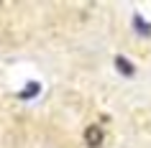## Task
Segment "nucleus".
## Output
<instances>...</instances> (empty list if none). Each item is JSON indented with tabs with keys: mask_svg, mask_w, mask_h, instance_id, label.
Masks as SVG:
<instances>
[{
	"mask_svg": "<svg viewBox=\"0 0 151 148\" xmlns=\"http://www.w3.org/2000/svg\"><path fill=\"white\" fill-rule=\"evenodd\" d=\"M31 94H39V84H36V82H31V84H28L23 92H21V100H28Z\"/></svg>",
	"mask_w": 151,
	"mask_h": 148,
	"instance_id": "obj_4",
	"label": "nucleus"
},
{
	"mask_svg": "<svg viewBox=\"0 0 151 148\" xmlns=\"http://www.w3.org/2000/svg\"><path fill=\"white\" fill-rule=\"evenodd\" d=\"M103 130H100V128H97V125H87V128H85V143H87L90 148H100L103 146Z\"/></svg>",
	"mask_w": 151,
	"mask_h": 148,
	"instance_id": "obj_1",
	"label": "nucleus"
},
{
	"mask_svg": "<svg viewBox=\"0 0 151 148\" xmlns=\"http://www.w3.org/2000/svg\"><path fill=\"white\" fill-rule=\"evenodd\" d=\"M133 28L138 33H143V36H151V26L143 21V16H133Z\"/></svg>",
	"mask_w": 151,
	"mask_h": 148,
	"instance_id": "obj_3",
	"label": "nucleus"
},
{
	"mask_svg": "<svg viewBox=\"0 0 151 148\" xmlns=\"http://www.w3.org/2000/svg\"><path fill=\"white\" fill-rule=\"evenodd\" d=\"M115 69H118L123 77H133V74H136V66L128 61L126 56H115Z\"/></svg>",
	"mask_w": 151,
	"mask_h": 148,
	"instance_id": "obj_2",
	"label": "nucleus"
}]
</instances>
